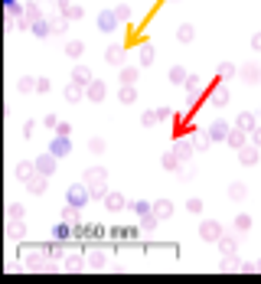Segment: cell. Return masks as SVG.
<instances>
[{"label":"cell","mask_w":261,"mask_h":284,"mask_svg":"<svg viewBox=\"0 0 261 284\" xmlns=\"http://www.w3.org/2000/svg\"><path fill=\"white\" fill-rule=\"evenodd\" d=\"M85 183L88 186H92V196H108V183H104V170L102 167H92V170H88L85 173Z\"/></svg>","instance_id":"obj_1"},{"label":"cell","mask_w":261,"mask_h":284,"mask_svg":"<svg viewBox=\"0 0 261 284\" xmlns=\"http://www.w3.org/2000/svg\"><path fill=\"white\" fill-rule=\"evenodd\" d=\"M88 199H92V186L88 183H75V186H69V203L72 206H88Z\"/></svg>","instance_id":"obj_2"},{"label":"cell","mask_w":261,"mask_h":284,"mask_svg":"<svg viewBox=\"0 0 261 284\" xmlns=\"http://www.w3.org/2000/svg\"><path fill=\"white\" fill-rule=\"evenodd\" d=\"M222 235H225V232H222V226H219L215 219L199 222V238H203V242H219Z\"/></svg>","instance_id":"obj_3"},{"label":"cell","mask_w":261,"mask_h":284,"mask_svg":"<svg viewBox=\"0 0 261 284\" xmlns=\"http://www.w3.org/2000/svg\"><path fill=\"white\" fill-rule=\"evenodd\" d=\"M102 203H104V209H111V213H121L124 206H131L124 196H121V193H108V196H104Z\"/></svg>","instance_id":"obj_4"},{"label":"cell","mask_w":261,"mask_h":284,"mask_svg":"<svg viewBox=\"0 0 261 284\" xmlns=\"http://www.w3.org/2000/svg\"><path fill=\"white\" fill-rule=\"evenodd\" d=\"M215 245L222 248V255H235V252H238V232H232V235H222Z\"/></svg>","instance_id":"obj_5"},{"label":"cell","mask_w":261,"mask_h":284,"mask_svg":"<svg viewBox=\"0 0 261 284\" xmlns=\"http://www.w3.org/2000/svg\"><path fill=\"white\" fill-rule=\"evenodd\" d=\"M55 160H59L55 154H43V157L36 160V170H40V173H46V176H52V173H55Z\"/></svg>","instance_id":"obj_6"},{"label":"cell","mask_w":261,"mask_h":284,"mask_svg":"<svg viewBox=\"0 0 261 284\" xmlns=\"http://www.w3.org/2000/svg\"><path fill=\"white\" fill-rule=\"evenodd\" d=\"M154 216H157L160 222H166L173 216V203H170V199H157V203H154Z\"/></svg>","instance_id":"obj_7"},{"label":"cell","mask_w":261,"mask_h":284,"mask_svg":"<svg viewBox=\"0 0 261 284\" xmlns=\"http://www.w3.org/2000/svg\"><path fill=\"white\" fill-rule=\"evenodd\" d=\"M26 186H30V193H36V196H40V193H46V173H40V170H36V173L26 180Z\"/></svg>","instance_id":"obj_8"},{"label":"cell","mask_w":261,"mask_h":284,"mask_svg":"<svg viewBox=\"0 0 261 284\" xmlns=\"http://www.w3.org/2000/svg\"><path fill=\"white\" fill-rule=\"evenodd\" d=\"M69 150H72L69 137H65V134H59V137H55V141H52V147H49V154H55V157H65Z\"/></svg>","instance_id":"obj_9"},{"label":"cell","mask_w":261,"mask_h":284,"mask_svg":"<svg viewBox=\"0 0 261 284\" xmlns=\"http://www.w3.org/2000/svg\"><path fill=\"white\" fill-rule=\"evenodd\" d=\"M43 255H46V252H23V258H26V268H30V271H36V268H46L49 261H43Z\"/></svg>","instance_id":"obj_10"},{"label":"cell","mask_w":261,"mask_h":284,"mask_svg":"<svg viewBox=\"0 0 261 284\" xmlns=\"http://www.w3.org/2000/svg\"><path fill=\"white\" fill-rule=\"evenodd\" d=\"M43 252H46V258L59 261V258H62V255H65V245H62V238H55V242H52V245H46Z\"/></svg>","instance_id":"obj_11"},{"label":"cell","mask_w":261,"mask_h":284,"mask_svg":"<svg viewBox=\"0 0 261 284\" xmlns=\"http://www.w3.org/2000/svg\"><path fill=\"white\" fill-rule=\"evenodd\" d=\"M118 20H121L118 13H108V10H104V13L98 16V26H102L104 33H111V30H114V26H118Z\"/></svg>","instance_id":"obj_12"},{"label":"cell","mask_w":261,"mask_h":284,"mask_svg":"<svg viewBox=\"0 0 261 284\" xmlns=\"http://www.w3.org/2000/svg\"><path fill=\"white\" fill-rule=\"evenodd\" d=\"M232 229H235L238 235H245V232L252 229V216H245V213H238V216H235V222H232Z\"/></svg>","instance_id":"obj_13"},{"label":"cell","mask_w":261,"mask_h":284,"mask_svg":"<svg viewBox=\"0 0 261 284\" xmlns=\"http://www.w3.org/2000/svg\"><path fill=\"white\" fill-rule=\"evenodd\" d=\"M225 141H229V147L242 150V147H245V131H242V127H235V131H229V137H225Z\"/></svg>","instance_id":"obj_14"},{"label":"cell","mask_w":261,"mask_h":284,"mask_svg":"<svg viewBox=\"0 0 261 284\" xmlns=\"http://www.w3.org/2000/svg\"><path fill=\"white\" fill-rule=\"evenodd\" d=\"M245 196H248V186H245V183H232V186H229V199H235V203H242Z\"/></svg>","instance_id":"obj_15"},{"label":"cell","mask_w":261,"mask_h":284,"mask_svg":"<svg viewBox=\"0 0 261 284\" xmlns=\"http://www.w3.org/2000/svg\"><path fill=\"white\" fill-rule=\"evenodd\" d=\"M72 79L79 82V85H92V72H88L85 65H75V72H72Z\"/></svg>","instance_id":"obj_16"},{"label":"cell","mask_w":261,"mask_h":284,"mask_svg":"<svg viewBox=\"0 0 261 284\" xmlns=\"http://www.w3.org/2000/svg\"><path fill=\"white\" fill-rule=\"evenodd\" d=\"M33 173H36V160H33V164H26V160H23V164H20V167H16V176H20V180H30V176Z\"/></svg>","instance_id":"obj_17"},{"label":"cell","mask_w":261,"mask_h":284,"mask_svg":"<svg viewBox=\"0 0 261 284\" xmlns=\"http://www.w3.org/2000/svg\"><path fill=\"white\" fill-rule=\"evenodd\" d=\"M104 261H108V255H104L102 248H95V252H88V265H92V268H104Z\"/></svg>","instance_id":"obj_18"},{"label":"cell","mask_w":261,"mask_h":284,"mask_svg":"<svg viewBox=\"0 0 261 284\" xmlns=\"http://www.w3.org/2000/svg\"><path fill=\"white\" fill-rule=\"evenodd\" d=\"M7 235H10V238H23V235H26V226H23L20 219H13V222L7 226Z\"/></svg>","instance_id":"obj_19"},{"label":"cell","mask_w":261,"mask_h":284,"mask_svg":"<svg viewBox=\"0 0 261 284\" xmlns=\"http://www.w3.org/2000/svg\"><path fill=\"white\" fill-rule=\"evenodd\" d=\"M242 160H245V164H255V160H258V144H245V147H242Z\"/></svg>","instance_id":"obj_20"},{"label":"cell","mask_w":261,"mask_h":284,"mask_svg":"<svg viewBox=\"0 0 261 284\" xmlns=\"http://www.w3.org/2000/svg\"><path fill=\"white\" fill-rule=\"evenodd\" d=\"M62 219L65 222H72V226H79V206H65V209H62Z\"/></svg>","instance_id":"obj_21"},{"label":"cell","mask_w":261,"mask_h":284,"mask_svg":"<svg viewBox=\"0 0 261 284\" xmlns=\"http://www.w3.org/2000/svg\"><path fill=\"white\" fill-rule=\"evenodd\" d=\"M88 98H92V102H102L104 98V85L102 82H92V85H88Z\"/></svg>","instance_id":"obj_22"},{"label":"cell","mask_w":261,"mask_h":284,"mask_svg":"<svg viewBox=\"0 0 261 284\" xmlns=\"http://www.w3.org/2000/svg\"><path fill=\"white\" fill-rule=\"evenodd\" d=\"M209 137H212V141H219V137H229V124H222V121H219V124H212V127H209Z\"/></svg>","instance_id":"obj_23"},{"label":"cell","mask_w":261,"mask_h":284,"mask_svg":"<svg viewBox=\"0 0 261 284\" xmlns=\"http://www.w3.org/2000/svg\"><path fill=\"white\" fill-rule=\"evenodd\" d=\"M85 261H88V258H82V255H69V258H65V268H69V271H79Z\"/></svg>","instance_id":"obj_24"},{"label":"cell","mask_w":261,"mask_h":284,"mask_svg":"<svg viewBox=\"0 0 261 284\" xmlns=\"http://www.w3.org/2000/svg\"><path fill=\"white\" fill-rule=\"evenodd\" d=\"M176 36H180V43H193V36H196V30H193V26L186 23V26H180V30H176Z\"/></svg>","instance_id":"obj_25"},{"label":"cell","mask_w":261,"mask_h":284,"mask_svg":"<svg viewBox=\"0 0 261 284\" xmlns=\"http://www.w3.org/2000/svg\"><path fill=\"white\" fill-rule=\"evenodd\" d=\"M242 268V261L235 258V255H225V261H222V271H238Z\"/></svg>","instance_id":"obj_26"},{"label":"cell","mask_w":261,"mask_h":284,"mask_svg":"<svg viewBox=\"0 0 261 284\" xmlns=\"http://www.w3.org/2000/svg\"><path fill=\"white\" fill-rule=\"evenodd\" d=\"M238 127L242 131H255V114H238Z\"/></svg>","instance_id":"obj_27"},{"label":"cell","mask_w":261,"mask_h":284,"mask_svg":"<svg viewBox=\"0 0 261 284\" xmlns=\"http://www.w3.org/2000/svg\"><path fill=\"white\" fill-rule=\"evenodd\" d=\"M157 222H160V219H157L154 213H151V216H141V229H144V232H154V226H157Z\"/></svg>","instance_id":"obj_28"},{"label":"cell","mask_w":261,"mask_h":284,"mask_svg":"<svg viewBox=\"0 0 261 284\" xmlns=\"http://www.w3.org/2000/svg\"><path fill=\"white\" fill-rule=\"evenodd\" d=\"M242 79H245V82H258V79H261V72L255 69V65H245V69H242Z\"/></svg>","instance_id":"obj_29"},{"label":"cell","mask_w":261,"mask_h":284,"mask_svg":"<svg viewBox=\"0 0 261 284\" xmlns=\"http://www.w3.org/2000/svg\"><path fill=\"white\" fill-rule=\"evenodd\" d=\"M190 154H193V144H186V141L176 144V157H180V160H190Z\"/></svg>","instance_id":"obj_30"},{"label":"cell","mask_w":261,"mask_h":284,"mask_svg":"<svg viewBox=\"0 0 261 284\" xmlns=\"http://www.w3.org/2000/svg\"><path fill=\"white\" fill-rule=\"evenodd\" d=\"M131 209H134L137 216H151V213H154V206H151V203H131Z\"/></svg>","instance_id":"obj_31"},{"label":"cell","mask_w":261,"mask_h":284,"mask_svg":"<svg viewBox=\"0 0 261 284\" xmlns=\"http://www.w3.org/2000/svg\"><path fill=\"white\" fill-rule=\"evenodd\" d=\"M121 82H124V85H134L137 82V69H124L121 72Z\"/></svg>","instance_id":"obj_32"},{"label":"cell","mask_w":261,"mask_h":284,"mask_svg":"<svg viewBox=\"0 0 261 284\" xmlns=\"http://www.w3.org/2000/svg\"><path fill=\"white\" fill-rule=\"evenodd\" d=\"M79 95H82L79 92V82H72V85L65 88V98H69V102H79Z\"/></svg>","instance_id":"obj_33"},{"label":"cell","mask_w":261,"mask_h":284,"mask_svg":"<svg viewBox=\"0 0 261 284\" xmlns=\"http://www.w3.org/2000/svg\"><path fill=\"white\" fill-rule=\"evenodd\" d=\"M212 102L215 105H225V102H229V92H225V88H215V92H212Z\"/></svg>","instance_id":"obj_34"},{"label":"cell","mask_w":261,"mask_h":284,"mask_svg":"<svg viewBox=\"0 0 261 284\" xmlns=\"http://www.w3.org/2000/svg\"><path fill=\"white\" fill-rule=\"evenodd\" d=\"M134 98H137V92H134L131 85H124V88H121V102H134Z\"/></svg>","instance_id":"obj_35"},{"label":"cell","mask_w":261,"mask_h":284,"mask_svg":"<svg viewBox=\"0 0 261 284\" xmlns=\"http://www.w3.org/2000/svg\"><path fill=\"white\" fill-rule=\"evenodd\" d=\"M186 209H190V213H203V199H186Z\"/></svg>","instance_id":"obj_36"},{"label":"cell","mask_w":261,"mask_h":284,"mask_svg":"<svg viewBox=\"0 0 261 284\" xmlns=\"http://www.w3.org/2000/svg\"><path fill=\"white\" fill-rule=\"evenodd\" d=\"M88 147H92V154H102V150H104V141H102V137H92V141H88Z\"/></svg>","instance_id":"obj_37"},{"label":"cell","mask_w":261,"mask_h":284,"mask_svg":"<svg viewBox=\"0 0 261 284\" xmlns=\"http://www.w3.org/2000/svg\"><path fill=\"white\" fill-rule=\"evenodd\" d=\"M65 53H69V56H82V43H75V40H72L69 46H65Z\"/></svg>","instance_id":"obj_38"},{"label":"cell","mask_w":261,"mask_h":284,"mask_svg":"<svg viewBox=\"0 0 261 284\" xmlns=\"http://www.w3.org/2000/svg\"><path fill=\"white\" fill-rule=\"evenodd\" d=\"M36 88V79H20V92H33Z\"/></svg>","instance_id":"obj_39"},{"label":"cell","mask_w":261,"mask_h":284,"mask_svg":"<svg viewBox=\"0 0 261 284\" xmlns=\"http://www.w3.org/2000/svg\"><path fill=\"white\" fill-rule=\"evenodd\" d=\"M10 219H23V206H20V203L10 206Z\"/></svg>","instance_id":"obj_40"},{"label":"cell","mask_w":261,"mask_h":284,"mask_svg":"<svg viewBox=\"0 0 261 284\" xmlns=\"http://www.w3.org/2000/svg\"><path fill=\"white\" fill-rule=\"evenodd\" d=\"M151 59H154V49H151V46H144V49H141V62L147 65V62H151Z\"/></svg>","instance_id":"obj_41"},{"label":"cell","mask_w":261,"mask_h":284,"mask_svg":"<svg viewBox=\"0 0 261 284\" xmlns=\"http://www.w3.org/2000/svg\"><path fill=\"white\" fill-rule=\"evenodd\" d=\"M108 62H121V49H118V46L108 49Z\"/></svg>","instance_id":"obj_42"},{"label":"cell","mask_w":261,"mask_h":284,"mask_svg":"<svg viewBox=\"0 0 261 284\" xmlns=\"http://www.w3.org/2000/svg\"><path fill=\"white\" fill-rule=\"evenodd\" d=\"M170 79H173V82H186V72H183V69H173V72H170Z\"/></svg>","instance_id":"obj_43"},{"label":"cell","mask_w":261,"mask_h":284,"mask_svg":"<svg viewBox=\"0 0 261 284\" xmlns=\"http://www.w3.org/2000/svg\"><path fill=\"white\" fill-rule=\"evenodd\" d=\"M114 13H118V16H121V20H127V16H131V7H124V3H121V7H118V10H114Z\"/></svg>","instance_id":"obj_44"},{"label":"cell","mask_w":261,"mask_h":284,"mask_svg":"<svg viewBox=\"0 0 261 284\" xmlns=\"http://www.w3.org/2000/svg\"><path fill=\"white\" fill-rule=\"evenodd\" d=\"M252 46H255V49H261V33H255V40H252Z\"/></svg>","instance_id":"obj_45"},{"label":"cell","mask_w":261,"mask_h":284,"mask_svg":"<svg viewBox=\"0 0 261 284\" xmlns=\"http://www.w3.org/2000/svg\"><path fill=\"white\" fill-rule=\"evenodd\" d=\"M252 137H255V144L261 147V127H255V134H252Z\"/></svg>","instance_id":"obj_46"}]
</instances>
